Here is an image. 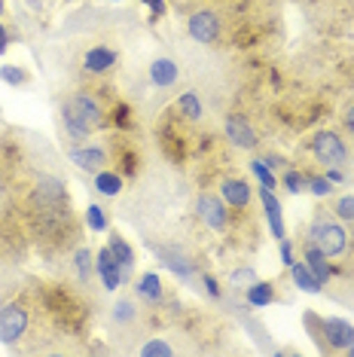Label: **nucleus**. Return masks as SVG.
<instances>
[{
    "instance_id": "4468645a",
    "label": "nucleus",
    "mask_w": 354,
    "mask_h": 357,
    "mask_svg": "<svg viewBox=\"0 0 354 357\" xmlns=\"http://www.w3.org/2000/svg\"><path fill=\"white\" fill-rule=\"evenodd\" d=\"M95 275H98V284L104 294H116L123 287V275H119V263L116 257L110 254V248L104 245L101 250H95Z\"/></svg>"
},
{
    "instance_id": "423d86ee",
    "label": "nucleus",
    "mask_w": 354,
    "mask_h": 357,
    "mask_svg": "<svg viewBox=\"0 0 354 357\" xmlns=\"http://www.w3.org/2000/svg\"><path fill=\"white\" fill-rule=\"evenodd\" d=\"M226 31H229V19L220 6L202 3V6H196V10L187 13V37L192 43L217 46L226 40Z\"/></svg>"
},
{
    "instance_id": "9b49d317",
    "label": "nucleus",
    "mask_w": 354,
    "mask_h": 357,
    "mask_svg": "<svg viewBox=\"0 0 354 357\" xmlns=\"http://www.w3.org/2000/svg\"><path fill=\"white\" fill-rule=\"evenodd\" d=\"M223 135H226V141L232 147H241V150L260 147V135H256L254 123L245 113H226V116H223Z\"/></svg>"
},
{
    "instance_id": "f3484780",
    "label": "nucleus",
    "mask_w": 354,
    "mask_h": 357,
    "mask_svg": "<svg viewBox=\"0 0 354 357\" xmlns=\"http://www.w3.org/2000/svg\"><path fill=\"white\" fill-rule=\"evenodd\" d=\"M134 294H138V299L147 305V312H159L168 299V290L156 272H144L138 278V284H134Z\"/></svg>"
},
{
    "instance_id": "7ed1b4c3",
    "label": "nucleus",
    "mask_w": 354,
    "mask_h": 357,
    "mask_svg": "<svg viewBox=\"0 0 354 357\" xmlns=\"http://www.w3.org/2000/svg\"><path fill=\"white\" fill-rule=\"evenodd\" d=\"M31 250L34 248H31L25 223L15 214V205L10 199V186H6V177L0 172V259L22 266L31 257Z\"/></svg>"
},
{
    "instance_id": "f8f14e48",
    "label": "nucleus",
    "mask_w": 354,
    "mask_h": 357,
    "mask_svg": "<svg viewBox=\"0 0 354 357\" xmlns=\"http://www.w3.org/2000/svg\"><path fill=\"white\" fill-rule=\"evenodd\" d=\"M68 159L70 165H77L79 172L86 174H98L104 168H110V156L104 144H77V147H68Z\"/></svg>"
},
{
    "instance_id": "dca6fc26",
    "label": "nucleus",
    "mask_w": 354,
    "mask_h": 357,
    "mask_svg": "<svg viewBox=\"0 0 354 357\" xmlns=\"http://www.w3.org/2000/svg\"><path fill=\"white\" fill-rule=\"evenodd\" d=\"M59 123H61V132H64V141H70L68 147H77V144H86L92 137V128H88L83 119L77 116V110L70 107L64 98H59Z\"/></svg>"
},
{
    "instance_id": "f704fd0d",
    "label": "nucleus",
    "mask_w": 354,
    "mask_h": 357,
    "mask_svg": "<svg viewBox=\"0 0 354 357\" xmlns=\"http://www.w3.org/2000/svg\"><path fill=\"white\" fill-rule=\"evenodd\" d=\"M342 126H345V132H348V135L354 137V101L342 110Z\"/></svg>"
},
{
    "instance_id": "2f4dec72",
    "label": "nucleus",
    "mask_w": 354,
    "mask_h": 357,
    "mask_svg": "<svg viewBox=\"0 0 354 357\" xmlns=\"http://www.w3.org/2000/svg\"><path fill=\"white\" fill-rule=\"evenodd\" d=\"M13 43H15V31L6 25L3 19H0V55L10 52V46H13Z\"/></svg>"
},
{
    "instance_id": "4be33fe9",
    "label": "nucleus",
    "mask_w": 354,
    "mask_h": 357,
    "mask_svg": "<svg viewBox=\"0 0 354 357\" xmlns=\"http://www.w3.org/2000/svg\"><path fill=\"white\" fill-rule=\"evenodd\" d=\"M92 183H95V192L104 199H114L123 192V186H125V177L116 172V168H104V172L98 174H92Z\"/></svg>"
},
{
    "instance_id": "72a5a7b5",
    "label": "nucleus",
    "mask_w": 354,
    "mask_h": 357,
    "mask_svg": "<svg viewBox=\"0 0 354 357\" xmlns=\"http://www.w3.org/2000/svg\"><path fill=\"white\" fill-rule=\"evenodd\" d=\"M141 3L150 6V19H153V22H159V19L165 15V0H141Z\"/></svg>"
},
{
    "instance_id": "c756f323",
    "label": "nucleus",
    "mask_w": 354,
    "mask_h": 357,
    "mask_svg": "<svg viewBox=\"0 0 354 357\" xmlns=\"http://www.w3.org/2000/svg\"><path fill=\"white\" fill-rule=\"evenodd\" d=\"M86 226L92 232H107L110 229V214L101 205H88L86 208Z\"/></svg>"
},
{
    "instance_id": "cd10ccee",
    "label": "nucleus",
    "mask_w": 354,
    "mask_h": 357,
    "mask_svg": "<svg viewBox=\"0 0 354 357\" xmlns=\"http://www.w3.org/2000/svg\"><path fill=\"white\" fill-rule=\"evenodd\" d=\"M247 168H251V174L256 177V183H260V186H266V190H272V192L278 190V174L272 172V168L266 165V162H263L260 156L251 159V165H247Z\"/></svg>"
},
{
    "instance_id": "a211bd4d",
    "label": "nucleus",
    "mask_w": 354,
    "mask_h": 357,
    "mask_svg": "<svg viewBox=\"0 0 354 357\" xmlns=\"http://www.w3.org/2000/svg\"><path fill=\"white\" fill-rule=\"evenodd\" d=\"M147 77H150L153 89L168 92V89H174L177 79H180V64H177L174 59H168V55H156L147 68Z\"/></svg>"
},
{
    "instance_id": "aec40b11",
    "label": "nucleus",
    "mask_w": 354,
    "mask_h": 357,
    "mask_svg": "<svg viewBox=\"0 0 354 357\" xmlns=\"http://www.w3.org/2000/svg\"><path fill=\"white\" fill-rule=\"evenodd\" d=\"M287 278L296 290H302V294H324V284L318 281V275L309 269V263H305L302 257H296L291 266H287Z\"/></svg>"
},
{
    "instance_id": "b1692460",
    "label": "nucleus",
    "mask_w": 354,
    "mask_h": 357,
    "mask_svg": "<svg viewBox=\"0 0 354 357\" xmlns=\"http://www.w3.org/2000/svg\"><path fill=\"white\" fill-rule=\"evenodd\" d=\"M330 211H333L339 220L348 226V232H351V238H354V196L351 192H342V196H330Z\"/></svg>"
},
{
    "instance_id": "7c9ffc66",
    "label": "nucleus",
    "mask_w": 354,
    "mask_h": 357,
    "mask_svg": "<svg viewBox=\"0 0 354 357\" xmlns=\"http://www.w3.org/2000/svg\"><path fill=\"white\" fill-rule=\"evenodd\" d=\"M254 281H256V269H254V266H238V269L229 275V287L238 290V294L247 287V284H254Z\"/></svg>"
},
{
    "instance_id": "4c0bfd02",
    "label": "nucleus",
    "mask_w": 354,
    "mask_h": 357,
    "mask_svg": "<svg viewBox=\"0 0 354 357\" xmlns=\"http://www.w3.org/2000/svg\"><path fill=\"white\" fill-rule=\"evenodd\" d=\"M101 3H116V0H101Z\"/></svg>"
},
{
    "instance_id": "5701e85b",
    "label": "nucleus",
    "mask_w": 354,
    "mask_h": 357,
    "mask_svg": "<svg viewBox=\"0 0 354 357\" xmlns=\"http://www.w3.org/2000/svg\"><path fill=\"white\" fill-rule=\"evenodd\" d=\"M174 110L180 113V116H187L190 123H196V126L205 119V104L196 92H183L180 98H174Z\"/></svg>"
},
{
    "instance_id": "ddd939ff",
    "label": "nucleus",
    "mask_w": 354,
    "mask_h": 357,
    "mask_svg": "<svg viewBox=\"0 0 354 357\" xmlns=\"http://www.w3.org/2000/svg\"><path fill=\"white\" fill-rule=\"evenodd\" d=\"M220 199L236 211H251L254 199H256V190L247 181H241V177H223L220 181Z\"/></svg>"
},
{
    "instance_id": "6e6552de",
    "label": "nucleus",
    "mask_w": 354,
    "mask_h": 357,
    "mask_svg": "<svg viewBox=\"0 0 354 357\" xmlns=\"http://www.w3.org/2000/svg\"><path fill=\"white\" fill-rule=\"evenodd\" d=\"M196 217L202 220V226H208V229H211L214 235H220V238H229L232 235L236 211L220 199V192H211V190L199 192L196 196Z\"/></svg>"
},
{
    "instance_id": "473e14b6",
    "label": "nucleus",
    "mask_w": 354,
    "mask_h": 357,
    "mask_svg": "<svg viewBox=\"0 0 354 357\" xmlns=\"http://www.w3.org/2000/svg\"><path fill=\"white\" fill-rule=\"evenodd\" d=\"M278 254H281V263L291 266L293 259H296V254H293V241H291V238H281V241H278Z\"/></svg>"
},
{
    "instance_id": "f257e3e1",
    "label": "nucleus",
    "mask_w": 354,
    "mask_h": 357,
    "mask_svg": "<svg viewBox=\"0 0 354 357\" xmlns=\"http://www.w3.org/2000/svg\"><path fill=\"white\" fill-rule=\"evenodd\" d=\"M0 172L10 186L15 214L25 223L37 257L59 263L83 241L68 181L55 147L43 135L19 126H0Z\"/></svg>"
},
{
    "instance_id": "bb28decb",
    "label": "nucleus",
    "mask_w": 354,
    "mask_h": 357,
    "mask_svg": "<svg viewBox=\"0 0 354 357\" xmlns=\"http://www.w3.org/2000/svg\"><path fill=\"white\" fill-rule=\"evenodd\" d=\"M305 183H309L311 196H318V199H330L336 192V183L327 174H318V172H305Z\"/></svg>"
},
{
    "instance_id": "f03ea898",
    "label": "nucleus",
    "mask_w": 354,
    "mask_h": 357,
    "mask_svg": "<svg viewBox=\"0 0 354 357\" xmlns=\"http://www.w3.org/2000/svg\"><path fill=\"white\" fill-rule=\"evenodd\" d=\"M150 327L147 305L138 299V294H119L114 303L107 305V333L119 348H134L138 339Z\"/></svg>"
},
{
    "instance_id": "2eb2a0df",
    "label": "nucleus",
    "mask_w": 354,
    "mask_h": 357,
    "mask_svg": "<svg viewBox=\"0 0 354 357\" xmlns=\"http://www.w3.org/2000/svg\"><path fill=\"white\" fill-rule=\"evenodd\" d=\"M107 248H110V254L116 257V263H119V275H123V287H128L134 278V250L132 245H128V238L123 232H116L114 226L107 229Z\"/></svg>"
},
{
    "instance_id": "c85d7f7f",
    "label": "nucleus",
    "mask_w": 354,
    "mask_h": 357,
    "mask_svg": "<svg viewBox=\"0 0 354 357\" xmlns=\"http://www.w3.org/2000/svg\"><path fill=\"white\" fill-rule=\"evenodd\" d=\"M138 354H147V357H171V354H177V345L165 342L162 336H150L144 345H138Z\"/></svg>"
},
{
    "instance_id": "c9c22d12",
    "label": "nucleus",
    "mask_w": 354,
    "mask_h": 357,
    "mask_svg": "<svg viewBox=\"0 0 354 357\" xmlns=\"http://www.w3.org/2000/svg\"><path fill=\"white\" fill-rule=\"evenodd\" d=\"M6 15V0H0V19Z\"/></svg>"
},
{
    "instance_id": "6ab92c4d",
    "label": "nucleus",
    "mask_w": 354,
    "mask_h": 357,
    "mask_svg": "<svg viewBox=\"0 0 354 357\" xmlns=\"http://www.w3.org/2000/svg\"><path fill=\"white\" fill-rule=\"evenodd\" d=\"M260 205H263V214H266V223H269L272 235H275V241L287 238V226H284V211H281V202L275 199V192L266 190V186H260Z\"/></svg>"
},
{
    "instance_id": "20e7f679",
    "label": "nucleus",
    "mask_w": 354,
    "mask_h": 357,
    "mask_svg": "<svg viewBox=\"0 0 354 357\" xmlns=\"http://www.w3.org/2000/svg\"><path fill=\"white\" fill-rule=\"evenodd\" d=\"M305 238L330 259H342L351 248V232L345 229V223L330 211V205H315L309 229H305Z\"/></svg>"
},
{
    "instance_id": "393cba45",
    "label": "nucleus",
    "mask_w": 354,
    "mask_h": 357,
    "mask_svg": "<svg viewBox=\"0 0 354 357\" xmlns=\"http://www.w3.org/2000/svg\"><path fill=\"white\" fill-rule=\"evenodd\" d=\"M0 79L13 89H25L34 83V74L28 68H22V64H0Z\"/></svg>"
},
{
    "instance_id": "39448f33",
    "label": "nucleus",
    "mask_w": 354,
    "mask_h": 357,
    "mask_svg": "<svg viewBox=\"0 0 354 357\" xmlns=\"http://www.w3.org/2000/svg\"><path fill=\"white\" fill-rule=\"evenodd\" d=\"M302 327L318 351L324 354H345L354 342V327L345 318H324L315 308H302Z\"/></svg>"
},
{
    "instance_id": "58836bf2",
    "label": "nucleus",
    "mask_w": 354,
    "mask_h": 357,
    "mask_svg": "<svg viewBox=\"0 0 354 357\" xmlns=\"http://www.w3.org/2000/svg\"><path fill=\"white\" fill-rule=\"evenodd\" d=\"M0 116H3V107H0Z\"/></svg>"
},
{
    "instance_id": "9d476101",
    "label": "nucleus",
    "mask_w": 354,
    "mask_h": 357,
    "mask_svg": "<svg viewBox=\"0 0 354 357\" xmlns=\"http://www.w3.org/2000/svg\"><path fill=\"white\" fill-rule=\"evenodd\" d=\"M284 284H287V278H272V281H260V278H256L254 284H247V287L241 290L245 305L269 308L275 303H291V294H284Z\"/></svg>"
},
{
    "instance_id": "a878e982",
    "label": "nucleus",
    "mask_w": 354,
    "mask_h": 357,
    "mask_svg": "<svg viewBox=\"0 0 354 357\" xmlns=\"http://www.w3.org/2000/svg\"><path fill=\"white\" fill-rule=\"evenodd\" d=\"M278 186H284V190L293 192V196H300V192H309V183H305V172H300V168H293V165H287L284 172H281Z\"/></svg>"
},
{
    "instance_id": "0eeeda50",
    "label": "nucleus",
    "mask_w": 354,
    "mask_h": 357,
    "mask_svg": "<svg viewBox=\"0 0 354 357\" xmlns=\"http://www.w3.org/2000/svg\"><path fill=\"white\" fill-rule=\"evenodd\" d=\"M309 153L324 168H339V172H348V174H351V168H354V156H351L348 144H345L342 135L333 132V128H321V132L311 135Z\"/></svg>"
},
{
    "instance_id": "1a4fd4ad",
    "label": "nucleus",
    "mask_w": 354,
    "mask_h": 357,
    "mask_svg": "<svg viewBox=\"0 0 354 357\" xmlns=\"http://www.w3.org/2000/svg\"><path fill=\"white\" fill-rule=\"evenodd\" d=\"M147 248L156 254V259L165 266L168 272H174V278H180L183 284L196 287L199 275H202V263L192 254H187L180 245H159V241H147Z\"/></svg>"
},
{
    "instance_id": "412c9836",
    "label": "nucleus",
    "mask_w": 354,
    "mask_h": 357,
    "mask_svg": "<svg viewBox=\"0 0 354 357\" xmlns=\"http://www.w3.org/2000/svg\"><path fill=\"white\" fill-rule=\"evenodd\" d=\"M300 248H302V259L309 263V269L318 275V281H321V284H327V281H330V275H333V259L321 254V250L311 245L309 238H302V241H300Z\"/></svg>"
},
{
    "instance_id": "e433bc0d",
    "label": "nucleus",
    "mask_w": 354,
    "mask_h": 357,
    "mask_svg": "<svg viewBox=\"0 0 354 357\" xmlns=\"http://www.w3.org/2000/svg\"><path fill=\"white\" fill-rule=\"evenodd\" d=\"M345 354H348V357H354V342L348 345V351H345Z\"/></svg>"
}]
</instances>
